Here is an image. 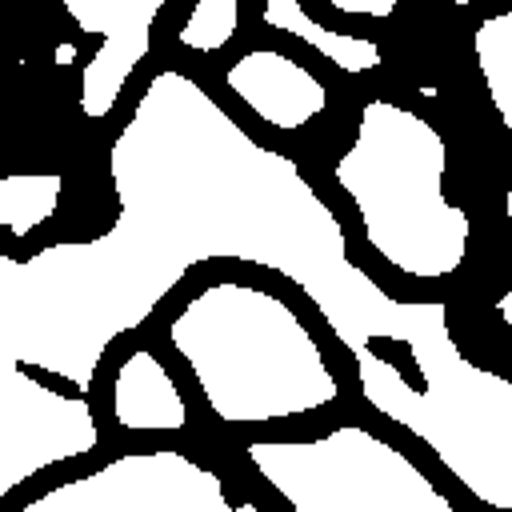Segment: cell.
Listing matches in <instances>:
<instances>
[{
  "label": "cell",
  "mask_w": 512,
  "mask_h": 512,
  "mask_svg": "<svg viewBox=\"0 0 512 512\" xmlns=\"http://www.w3.org/2000/svg\"><path fill=\"white\" fill-rule=\"evenodd\" d=\"M104 232L0 248V500L100 444L92 384L108 348L204 260L296 284L356 360L360 396L424 432L432 396L464 404L488 368L460 356L440 300H392L300 164L256 144L192 76L156 68L108 144Z\"/></svg>",
  "instance_id": "obj_1"
},
{
  "label": "cell",
  "mask_w": 512,
  "mask_h": 512,
  "mask_svg": "<svg viewBox=\"0 0 512 512\" xmlns=\"http://www.w3.org/2000/svg\"><path fill=\"white\" fill-rule=\"evenodd\" d=\"M168 344L224 424L292 420L340 400V380L308 324L264 284L220 280L188 296Z\"/></svg>",
  "instance_id": "obj_2"
},
{
  "label": "cell",
  "mask_w": 512,
  "mask_h": 512,
  "mask_svg": "<svg viewBox=\"0 0 512 512\" xmlns=\"http://www.w3.org/2000/svg\"><path fill=\"white\" fill-rule=\"evenodd\" d=\"M444 136L396 100H368L356 136L332 164L368 248L404 276L440 280L464 264L468 212L444 196Z\"/></svg>",
  "instance_id": "obj_3"
},
{
  "label": "cell",
  "mask_w": 512,
  "mask_h": 512,
  "mask_svg": "<svg viewBox=\"0 0 512 512\" xmlns=\"http://www.w3.org/2000/svg\"><path fill=\"white\" fill-rule=\"evenodd\" d=\"M244 452L292 512H456L396 444L360 424L316 440H252Z\"/></svg>",
  "instance_id": "obj_4"
},
{
  "label": "cell",
  "mask_w": 512,
  "mask_h": 512,
  "mask_svg": "<svg viewBox=\"0 0 512 512\" xmlns=\"http://www.w3.org/2000/svg\"><path fill=\"white\" fill-rule=\"evenodd\" d=\"M20 512H260V504L228 496L224 480L180 448H148L60 480Z\"/></svg>",
  "instance_id": "obj_5"
},
{
  "label": "cell",
  "mask_w": 512,
  "mask_h": 512,
  "mask_svg": "<svg viewBox=\"0 0 512 512\" xmlns=\"http://www.w3.org/2000/svg\"><path fill=\"white\" fill-rule=\"evenodd\" d=\"M172 0H60L64 20L88 40V56L80 64L76 108L84 120H108L152 52V32L160 12Z\"/></svg>",
  "instance_id": "obj_6"
},
{
  "label": "cell",
  "mask_w": 512,
  "mask_h": 512,
  "mask_svg": "<svg viewBox=\"0 0 512 512\" xmlns=\"http://www.w3.org/2000/svg\"><path fill=\"white\" fill-rule=\"evenodd\" d=\"M224 88L276 132H300L328 108V84L280 48L240 52L224 68Z\"/></svg>",
  "instance_id": "obj_7"
},
{
  "label": "cell",
  "mask_w": 512,
  "mask_h": 512,
  "mask_svg": "<svg viewBox=\"0 0 512 512\" xmlns=\"http://www.w3.org/2000/svg\"><path fill=\"white\" fill-rule=\"evenodd\" d=\"M108 408H112V424L120 432H180V428H188L184 392L172 380L168 364L148 348H132L120 356L112 384H108Z\"/></svg>",
  "instance_id": "obj_8"
},
{
  "label": "cell",
  "mask_w": 512,
  "mask_h": 512,
  "mask_svg": "<svg viewBox=\"0 0 512 512\" xmlns=\"http://www.w3.org/2000/svg\"><path fill=\"white\" fill-rule=\"evenodd\" d=\"M260 24L280 32V36L300 40L304 48H312L320 60H328L332 68H340L348 76H368L384 64V52H380L376 40L356 36V32H336V28L320 24L304 8V0H264L260 4Z\"/></svg>",
  "instance_id": "obj_9"
},
{
  "label": "cell",
  "mask_w": 512,
  "mask_h": 512,
  "mask_svg": "<svg viewBox=\"0 0 512 512\" xmlns=\"http://www.w3.org/2000/svg\"><path fill=\"white\" fill-rule=\"evenodd\" d=\"M64 200L60 172H4L0 176V236L28 240L36 228L56 220Z\"/></svg>",
  "instance_id": "obj_10"
},
{
  "label": "cell",
  "mask_w": 512,
  "mask_h": 512,
  "mask_svg": "<svg viewBox=\"0 0 512 512\" xmlns=\"http://www.w3.org/2000/svg\"><path fill=\"white\" fill-rule=\"evenodd\" d=\"M472 52H476V64H480V76H484L496 116L512 132V8L476 24Z\"/></svg>",
  "instance_id": "obj_11"
},
{
  "label": "cell",
  "mask_w": 512,
  "mask_h": 512,
  "mask_svg": "<svg viewBox=\"0 0 512 512\" xmlns=\"http://www.w3.org/2000/svg\"><path fill=\"white\" fill-rule=\"evenodd\" d=\"M240 32V0H192L176 40L188 52L212 56L224 52Z\"/></svg>",
  "instance_id": "obj_12"
},
{
  "label": "cell",
  "mask_w": 512,
  "mask_h": 512,
  "mask_svg": "<svg viewBox=\"0 0 512 512\" xmlns=\"http://www.w3.org/2000/svg\"><path fill=\"white\" fill-rule=\"evenodd\" d=\"M324 4L344 16H360V20H388L400 8V0H324Z\"/></svg>",
  "instance_id": "obj_13"
},
{
  "label": "cell",
  "mask_w": 512,
  "mask_h": 512,
  "mask_svg": "<svg viewBox=\"0 0 512 512\" xmlns=\"http://www.w3.org/2000/svg\"><path fill=\"white\" fill-rule=\"evenodd\" d=\"M444 4H452V8H472L476 0H444Z\"/></svg>",
  "instance_id": "obj_14"
}]
</instances>
